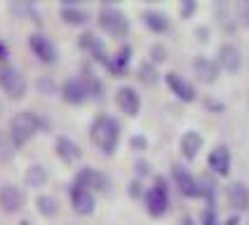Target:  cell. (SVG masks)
<instances>
[{
	"label": "cell",
	"mask_w": 249,
	"mask_h": 225,
	"mask_svg": "<svg viewBox=\"0 0 249 225\" xmlns=\"http://www.w3.org/2000/svg\"><path fill=\"white\" fill-rule=\"evenodd\" d=\"M92 141L104 153L111 155L118 145V122L113 117H106V115L97 117L94 125H92Z\"/></svg>",
	"instance_id": "cell-1"
},
{
	"label": "cell",
	"mask_w": 249,
	"mask_h": 225,
	"mask_svg": "<svg viewBox=\"0 0 249 225\" xmlns=\"http://www.w3.org/2000/svg\"><path fill=\"white\" fill-rule=\"evenodd\" d=\"M38 131V117L33 112H17L10 120V139L14 145H24Z\"/></svg>",
	"instance_id": "cell-2"
},
{
	"label": "cell",
	"mask_w": 249,
	"mask_h": 225,
	"mask_svg": "<svg viewBox=\"0 0 249 225\" xmlns=\"http://www.w3.org/2000/svg\"><path fill=\"white\" fill-rule=\"evenodd\" d=\"M99 24L101 28L106 31V33H111V35H124L127 33V19H124V14L120 10H115V7H104L101 14H99Z\"/></svg>",
	"instance_id": "cell-3"
},
{
	"label": "cell",
	"mask_w": 249,
	"mask_h": 225,
	"mask_svg": "<svg viewBox=\"0 0 249 225\" xmlns=\"http://www.w3.org/2000/svg\"><path fill=\"white\" fill-rule=\"evenodd\" d=\"M0 84L12 98H21L26 92V82H24L21 73L14 70L12 66H0Z\"/></svg>",
	"instance_id": "cell-4"
},
{
	"label": "cell",
	"mask_w": 249,
	"mask_h": 225,
	"mask_svg": "<svg viewBox=\"0 0 249 225\" xmlns=\"http://www.w3.org/2000/svg\"><path fill=\"white\" fill-rule=\"evenodd\" d=\"M146 207L153 216H162L167 211V190H165V181L158 178L155 185L146 193Z\"/></svg>",
	"instance_id": "cell-5"
},
{
	"label": "cell",
	"mask_w": 249,
	"mask_h": 225,
	"mask_svg": "<svg viewBox=\"0 0 249 225\" xmlns=\"http://www.w3.org/2000/svg\"><path fill=\"white\" fill-rule=\"evenodd\" d=\"M28 45H31V49L36 52V56H40L45 64H52V61L56 59L54 45L47 40L45 35H40V33H33V35L28 38Z\"/></svg>",
	"instance_id": "cell-6"
},
{
	"label": "cell",
	"mask_w": 249,
	"mask_h": 225,
	"mask_svg": "<svg viewBox=\"0 0 249 225\" xmlns=\"http://www.w3.org/2000/svg\"><path fill=\"white\" fill-rule=\"evenodd\" d=\"M21 204H24V195H21V190L19 188H14V185H2L0 188V207L5 211H14L21 209Z\"/></svg>",
	"instance_id": "cell-7"
},
{
	"label": "cell",
	"mask_w": 249,
	"mask_h": 225,
	"mask_svg": "<svg viewBox=\"0 0 249 225\" xmlns=\"http://www.w3.org/2000/svg\"><path fill=\"white\" fill-rule=\"evenodd\" d=\"M71 202H73V209L78 213H92L94 211V197L89 190H85L80 185L71 188Z\"/></svg>",
	"instance_id": "cell-8"
},
{
	"label": "cell",
	"mask_w": 249,
	"mask_h": 225,
	"mask_svg": "<svg viewBox=\"0 0 249 225\" xmlns=\"http://www.w3.org/2000/svg\"><path fill=\"white\" fill-rule=\"evenodd\" d=\"M87 94H89V84L85 82V80H80V78L69 80V82L64 84V98L71 101V103H80Z\"/></svg>",
	"instance_id": "cell-9"
},
{
	"label": "cell",
	"mask_w": 249,
	"mask_h": 225,
	"mask_svg": "<svg viewBox=\"0 0 249 225\" xmlns=\"http://www.w3.org/2000/svg\"><path fill=\"white\" fill-rule=\"evenodd\" d=\"M209 167L214 169L219 176H226V174L231 171V153H228L223 145L214 148L212 155H209Z\"/></svg>",
	"instance_id": "cell-10"
},
{
	"label": "cell",
	"mask_w": 249,
	"mask_h": 225,
	"mask_svg": "<svg viewBox=\"0 0 249 225\" xmlns=\"http://www.w3.org/2000/svg\"><path fill=\"white\" fill-rule=\"evenodd\" d=\"M75 185H80V188H97V190H106V185H108V181H106V176H101L99 171H94V169H83L80 174H78V183Z\"/></svg>",
	"instance_id": "cell-11"
},
{
	"label": "cell",
	"mask_w": 249,
	"mask_h": 225,
	"mask_svg": "<svg viewBox=\"0 0 249 225\" xmlns=\"http://www.w3.org/2000/svg\"><path fill=\"white\" fill-rule=\"evenodd\" d=\"M193 68L202 82H214V80H216V73H219L216 64H214L212 59H207V56H197L193 61Z\"/></svg>",
	"instance_id": "cell-12"
},
{
	"label": "cell",
	"mask_w": 249,
	"mask_h": 225,
	"mask_svg": "<svg viewBox=\"0 0 249 225\" xmlns=\"http://www.w3.org/2000/svg\"><path fill=\"white\" fill-rule=\"evenodd\" d=\"M118 106H120L127 115H137L139 112V94L132 87H123V89L118 92Z\"/></svg>",
	"instance_id": "cell-13"
},
{
	"label": "cell",
	"mask_w": 249,
	"mask_h": 225,
	"mask_svg": "<svg viewBox=\"0 0 249 225\" xmlns=\"http://www.w3.org/2000/svg\"><path fill=\"white\" fill-rule=\"evenodd\" d=\"M167 84L174 89V94L179 98H183V101H193L195 98V92H193V87L186 82V80H181L177 73H167Z\"/></svg>",
	"instance_id": "cell-14"
},
{
	"label": "cell",
	"mask_w": 249,
	"mask_h": 225,
	"mask_svg": "<svg viewBox=\"0 0 249 225\" xmlns=\"http://www.w3.org/2000/svg\"><path fill=\"white\" fill-rule=\"evenodd\" d=\"M228 202H231V207H235V209H247L249 207V193L247 188L242 185V183H233L231 188H228Z\"/></svg>",
	"instance_id": "cell-15"
},
{
	"label": "cell",
	"mask_w": 249,
	"mask_h": 225,
	"mask_svg": "<svg viewBox=\"0 0 249 225\" xmlns=\"http://www.w3.org/2000/svg\"><path fill=\"white\" fill-rule=\"evenodd\" d=\"M56 153H59V157H61L64 162H69V164H73V162H78V160H80V150H78V145H75L71 139H64V136L56 141Z\"/></svg>",
	"instance_id": "cell-16"
},
{
	"label": "cell",
	"mask_w": 249,
	"mask_h": 225,
	"mask_svg": "<svg viewBox=\"0 0 249 225\" xmlns=\"http://www.w3.org/2000/svg\"><path fill=\"white\" fill-rule=\"evenodd\" d=\"M219 61H221V66L226 70H237L240 68V52H237V47L223 45L219 49Z\"/></svg>",
	"instance_id": "cell-17"
},
{
	"label": "cell",
	"mask_w": 249,
	"mask_h": 225,
	"mask_svg": "<svg viewBox=\"0 0 249 225\" xmlns=\"http://www.w3.org/2000/svg\"><path fill=\"white\" fill-rule=\"evenodd\" d=\"M200 145H202V136H200L197 131H186V134L181 136V150H183V155H186L188 160L197 155Z\"/></svg>",
	"instance_id": "cell-18"
},
{
	"label": "cell",
	"mask_w": 249,
	"mask_h": 225,
	"mask_svg": "<svg viewBox=\"0 0 249 225\" xmlns=\"http://www.w3.org/2000/svg\"><path fill=\"white\" fill-rule=\"evenodd\" d=\"M174 176H177V183H179V188H181V193H183V195L195 197V195H200V193H202V188H197V183H195L186 171H181L179 167L174 169Z\"/></svg>",
	"instance_id": "cell-19"
},
{
	"label": "cell",
	"mask_w": 249,
	"mask_h": 225,
	"mask_svg": "<svg viewBox=\"0 0 249 225\" xmlns=\"http://www.w3.org/2000/svg\"><path fill=\"white\" fill-rule=\"evenodd\" d=\"M45 181H47V171H45L40 164H33V167H28V171H26V183L31 185V188H40Z\"/></svg>",
	"instance_id": "cell-20"
},
{
	"label": "cell",
	"mask_w": 249,
	"mask_h": 225,
	"mask_svg": "<svg viewBox=\"0 0 249 225\" xmlns=\"http://www.w3.org/2000/svg\"><path fill=\"white\" fill-rule=\"evenodd\" d=\"M14 145L12 139H10V134H5V131H0V162H7V160H12L14 157Z\"/></svg>",
	"instance_id": "cell-21"
},
{
	"label": "cell",
	"mask_w": 249,
	"mask_h": 225,
	"mask_svg": "<svg viewBox=\"0 0 249 225\" xmlns=\"http://www.w3.org/2000/svg\"><path fill=\"white\" fill-rule=\"evenodd\" d=\"M143 19H146V24L153 28V31H165L167 28V16L165 14H160V12H146L143 14Z\"/></svg>",
	"instance_id": "cell-22"
},
{
	"label": "cell",
	"mask_w": 249,
	"mask_h": 225,
	"mask_svg": "<svg viewBox=\"0 0 249 225\" xmlns=\"http://www.w3.org/2000/svg\"><path fill=\"white\" fill-rule=\"evenodd\" d=\"M61 16H64L69 24H83V21H87V14H85L83 10H78V7H64V10H61Z\"/></svg>",
	"instance_id": "cell-23"
},
{
	"label": "cell",
	"mask_w": 249,
	"mask_h": 225,
	"mask_svg": "<svg viewBox=\"0 0 249 225\" xmlns=\"http://www.w3.org/2000/svg\"><path fill=\"white\" fill-rule=\"evenodd\" d=\"M36 204H38L40 213H45V216H54V213H56V202L52 199V197L40 195L38 199H36Z\"/></svg>",
	"instance_id": "cell-24"
},
{
	"label": "cell",
	"mask_w": 249,
	"mask_h": 225,
	"mask_svg": "<svg viewBox=\"0 0 249 225\" xmlns=\"http://www.w3.org/2000/svg\"><path fill=\"white\" fill-rule=\"evenodd\" d=\"M139 78H141V82H146V84L158 82V73H155V68H153L151 64H141L139 66Z\"/></svg>",
	"instance_id": "cell-25"
},
{
	"label": "cell",
	"mask_w": 249,
	"mask_h": 225,
	"mask_svg": "<svg viewBox=\"0 0 249 225\" xmlns=\"http://www.w3.org/2000/svg\"><path fill=\"white\" fill-rule=\"evenodd\" d=\"M127 59H129V47H123V49L118 52V61L113 64V70H115V73H120V70L127 66Z\"/></svg>",
	"instance_id": "cell-26"
},
{
	"label": "cell",
	"mask_w": 249,
	"mask_h": 225,
	"mask_svg": "<svg viewBox=\"0 0 249 225\" xmlns=\"http://www.w3.org/2000/svg\"><path fill=\"white\" fill-rule=\"evenodd\" d=\"M237 19H240L245 26H249V5H240V7H237Z\"/></svg>",
	"instance_id": "cell-27"
},
{
	"label": "cell",
	"mask_w": 249,
	"mask_h": 225,
	"mask_svg": "<svg viewBox=\"0 0 249 225\" xmlns=\"http://www.w3.org/2000/svg\"><path fill=\"white\" fill-rule=\"evenodd\" d=\"M153 54H155V61H162V59H165V49L155 47V49H153Z\"/></svg>",
	"instance_id": "cell-28"
},
{
	"label": "cell",
	"mask_w": 249,
	"mask_h": 225,
	"mask_svg": "<svg viewBox=\"0 0 249 225\" xmlns=\"http://www.w3.org/2000/svg\"><path fill=\"white\" fill-rule=\"evenodd\" d=\"M132 145L134 148H146V141L141 139V136H137V139H132Z\"/></svg>",
	"instance_id": "cell-29"
},
{
	"label": "cell",
	"mask_w": 249,
	"mask_h": 225,
	"mask_svg": "<svg viewBox=\"0 0 249 225\" xmlns=\"http://www.w3.org/2000/svg\"><path fill=\"white\" fill-rule=\"evenodd\" d=\"M205 225H216V223H214V216H212V211H207V213H205Z\"/></svg>",
	"instance_id": "cell-30"
},
{
	"label": "cell",
	"mask_w": 249,
	"mask_h": 225,
	"mask_svg": "<svg viewBox=\"0 0 249 225\" xmlns=\"http://www.w3.org/2000/svg\"><path fill=\"white\" fill-rule=\"evenodd\" d=\"M181 12H183V14H191V12H193V2H186V5H183V10H181Z\"/></svg>",
	"instance_id": "cell-31"
},
{
	"label": "cell",
	"mask_w": 249,
	"mask_h": 225,
	"mask_svg": "<svg viewBox=\"0 0 249 225\" xmlns=\"http://www.w3.org/2000/svg\"><path fill=\"white\" fill-rule=\"evenodd\" d=\"M226 225H237V218H228V223Z\"/></svg>",
	"instance_id": "cell-32"
},
{
	"label": "cell",
	"mask_w": 249,
	"mask_h": 225,
	"mask_svg": "<svg viewBox=\"0 0 249 225\" xmlns=\"http://www.w3.org/2000/svg\"><path fill=\"white\" fill-rule=\"evenodd\" d=\"M183 225H193V221H191V218L186 216V218H183Z\"/></svg>",
	"instance_id": "cell-33"
},
{
	"label": "cell",
	"mask_w": 249,
	"mask_h": 225,
	"mask_svg": "<svg viewBox=\"0 0 249 225\" xmlns=\"http://www.w3.org/2000/svg\"><path fill=\"white\" fill-rule=\"evenodd\" d=\"M0 56H5V49H2V45H0Z\"/></svg>",
	"instance_id": "cell-34"
}]
</instances>
